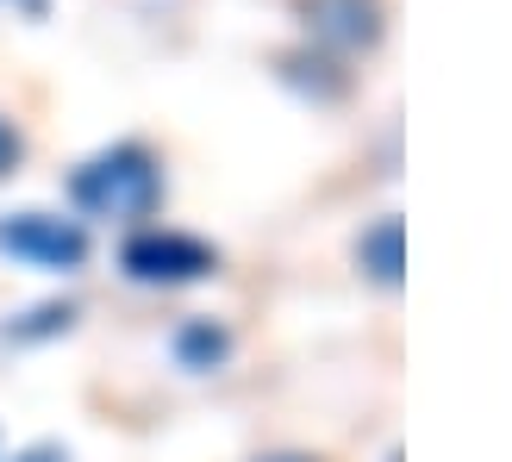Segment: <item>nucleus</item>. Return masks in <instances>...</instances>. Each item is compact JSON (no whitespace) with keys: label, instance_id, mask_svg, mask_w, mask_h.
Returning <instances> with one entry per match:
<instances>
[{"label":"nucleus","instance_id":"nucleus-3","mask_svg":"<svg viewBox=\"0 0 512 462\" xmlns=\"http://www.w3.org/2000/svg\"><path fill=\"white\" fill-rule=\"evenodd\" d=\"M0 256H13V263H25V269L69 275V269L88 263V231L75 225V219H63V213L25 207V213L0 219Z\"/></svg>","mask_w":512,"mask_h":462},{"label":"nucleus","instance_id":"nucleus-10","mask_svg":"<svg viewBox=\"0 0 512 462\" xmlns=\"http://www.w3.org/2000/svg\"><path fill=\"white\" fill-rule=\"evenodd\" d=\"M269 462H319V456H269Z\"/></svg>","mask_w":512,"mask_h":462},{"label":"nucleus","instance_id":"nucleus-2","mask_svg":"<svg viewBox=\"0 0 512 462\" xmlns=\"http://www.w3.org/2000/svg\"><path fill=\"white\" fill-rule=\"evenodd\" d=\"M119 269L144 288H188V281L219 275V250L188 231H132L119 244Z\"/></svg>","mask_w":512,"mask_h":462},{"label":"nucleus","instance_id":"nucleus-1","mask_svg":"<svg viewBox=\"0 0 512 462\" xmlns=\"http://www.w3.org/2000/svg\"><path fill=\"white\" fill-rule=\"evenodd\" d=\"M69 207L88 219H150L163 207V169L144 144H113L69 175Z\"/></svg>","mask_w":512,"mask_h":462},{"label":"nucleus","instance_id":"nucleus-7","mask_svg":"<svg viewBox=\"0 0 512 462\" xmlns=\"http://www.w3.org/2000/svg\"><path fill=\"white\" fill-rule=\"evenodd\" d=\"M69 325H75V306H69V300H50V306H38V313L13 319L7 338H13V344H32V338H57V331H69Z\"/></svg>","mask_w":512,"mask_h":462},{"label":"nucleus","instance_id":"nucleus-9","mask_svg":"<svg viewBox=\"0 0 512 462\" xmlns=\"http://www.w3.org/2000/svg\"><path fill=\"white\" fill-rule=\"evenodd\" d=\"M13 462H69V450H57V444H32V450H19Z\"/></svg>","mask_w":512,"mask_h":462},{"label":"nucleus","instance_id":"nucleus-5","mask_svg":"<svg viewBox=\"0 0 512 462\" xmlns=\"http://www.w3.org/2000/svg\"><path fill=\"white\" fill-rule=\"evenodd\" d=\"M356 269H363L375 288H400V269H406V225H400V213H381L363 238H356Z\"/></svg>","mask_w":512,"mask_h":462},{"label":"nucleus","instance_id":"nucleus-8","mask_svg":"<svg viewBox=\"0 0 512 462\" xmlns=\"http://www.w3.org/2000/svg\"><path fill=\"white\" fill-rule=\"evenodd\" d=\"M19 157H25V144H19V132L7 119H0V182H7V175L19 169Z\"/></svg>","mask_w":512,"mask_h":462},{"label":"nucleus","instance_id":"nucleus-4","mask_svg":"<svg viewBox=\"0 0 512 462\" xmlns=\"http://www.w3.org/2000/svg\"><path fill=\"white\" fill-rule=\"evenodd\" d=\"M306 32L331 50H375L381 44V0H300Z\"/></svg>","mask_w":512,"mask_h":462},{"label":"nucleus","instance_id":"nucleus-6","mask_svg":"<svg viewBox=\"0 0 512 462\" xmlns=\"http://www.w3.org/2000/svg\"><path fill=\"white\" fill-rule=\"evenodd\" d=\"M175 356H182V369H219L232 356V331L213 325V319H188L175 331Z\"/></svg>","mask_w":512,"mask_h":462}]
</instances>
